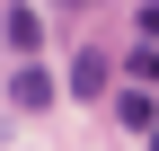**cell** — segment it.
I'll use <instances>...</instances> for the list:
<instances>
[{
	"label": "cell",
	"mask_w": 159,
	"mask_h": 151,
	"mask_svg": "<svg viewBox=\"0 0 159 151\" xmlns=\"http://www.w3.org/2000/svg\"><path fill=\"white\" fill-rule=\"evenodd\" d=\"M35 45H44L35 9H27V0H9V53H18V62H35Z\"/></svg>",
	"instance_id": "3"
},
{
	"label": "cell",
	"mask_w": 159,
	"mask_h": 151,
	"mask_svg": "<svg viewBox=\"0 0 159 151\" xmlns=\"http://www.w3.org/2000/svg\"><path fill=\"white\" fill-rule=\"evenodd\" d=\"M115 116H124L133 134H159V107H150V89H115Z\"/></svg>",
	"instance_id": "4"
},
{
	"label": "cell",
	"mask_w": 159,
	"mask_h": 151,
	"mask_svg": "<svg viewBox=\"0 0 159 151\" xmlns=\"http://www.w3.org/2000/svg\"><path fill=\"white\" fill-rule=\"evenodd\" d=\"M9 107H18V116H44V107H53V80H44V62H18V71H9Z\"/></svg>",
	"instance_id": "1"
},
{
	"label": "cell",
	"mask_w": 159,
	"mask_h": 151,
	"mask_svg": "<svg viewBox=\"0 0 159 151\" xmlns=\"http://www.w3.org/2000/svg\"><path fill=\"white\" fill-rule=\"evenodd\" d=\"M106 89H115V62L106 53H80L71 62V98H106Z\"/></svg>",
	"instance_id": "2"
},
{
	"label": "cell",
	"mask_w": 159,
	"mask_h": 151,
	"mask_svg": "<svg viewBox=\"0 0 159 151\" xmlns=\"http://www.w3.org/2000/svg\"><path fill=\"white\" fill-rule=\"evenodd\" d=\"M150 142H159V134H150Z\"/></svg>",
	"instance_id": "5"
}]
</instances>
